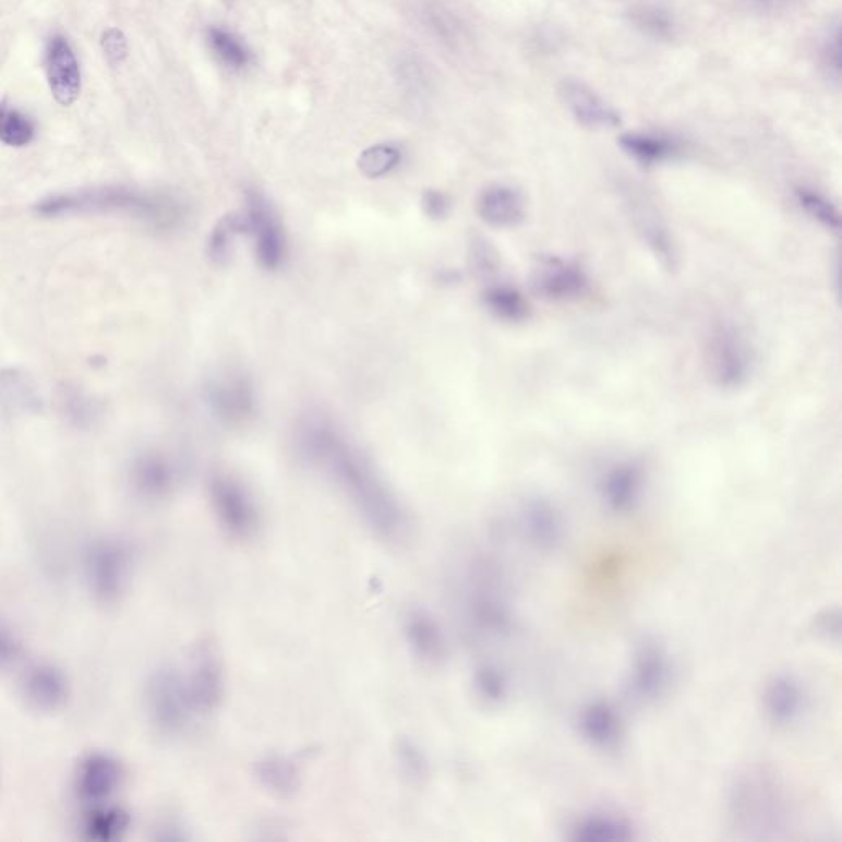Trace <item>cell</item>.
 <instances>
[{
    "label": "cell",
    "instance_id": "1",
    "mask_svg": "<svg viewBox=\"0 0 842 842\" xmlns=\"http://www.w3.org/2000/svg\"><path fill=\"white\" fill-rule=\"evenodd\" d=\"M294 445L300 458L336 485L377 539L390 545H401L410 539L407 508L371 459L335 421L322 414H308L298 421Z\"/></svg>",
    "mask_w": 842,
    "mask_h": 842
},
{
    "label": "cell",
    "instance_id": "2",
    "mask_svg": "<svg viewBox=\"0 0 842 842\" xmlns=\"http://www.w3.org/2000/svg\"><path fill=\"white\" fill-rule=\"evenodd\" d=\"M37 213L44 218L64 216L119 215L137 219L157 229H173L183 219V209L173 197L141 193L124 188L60 194L41 201Z\"/></svg>",
    "mask_w": 842,
    "mask_h": 842
},
{
    "label": "cell",
    "instance_id": "3",
    "mask_svg": "<svg viewBox=\"0 0 842 842\" xmlns=\"http://www.w3.org/2000/svg\"><path fill=\"white\" fill-rule=\"evenodd\" d=\"M756 365V351L741 326L714 323L705 341V369L719 388H739L749 382Z\"/></svg>",
    "mask_w": 842,
    "mask_h": 842
},
{
    "label": "cell",
    "instance_id": "4",
    "mask_svg": "<svg viewBox=\"0 0 842 842\" xmlns=\"http://www.w3.org/2000/svg\"><path fill=\"white\" fill-rule=\"evenodd\" d=\"M211 508L219 529L238 542H249L262 529V512L251 489L228 472H216L207 482Z\"/></svg>",
    "mask_w": 842,
    "mask_h": 842
},
{
    "label": "cell",
    "instance_id": "5",
    "mask_svg": "<svg viewBox=\"0 0 842 842\" xmlns=\"http://www.w3.org/2000/svg\"><path fill=\"white\" fill-rule=\"evenodd\" d=\"M132 553L118 539L96 540L84 553V579L93 598L103 604L119 601L132 575Z\"/></svg>",
    "mask_w": 842,
    "mask_h": 842
},
{
    "label": "cell",
    "instance_id": "6",
    "mask_svg": "<svg viewBox=\"0 0 842 842\" xmlns=\"http://www.w3.org/2000/svg\"><path fill=\"white\" fill-rule=\"evenodd\" d=\"M145 708L155 727L164 734H181L196 722L184 691L180 669L165 666L148 678Z\"/></svg>",
    "mask_w": 842,
    "mask_h": 842
},
{
    "label": "cell",
    "instance_id": "7",
    "mask_svg": "<svg viewBox=\"0 0 842 842\" xmlns=\"http://www.w3.org/2000/svg\"><path fill=\"white\" fill-rule=\"evenodd\" d=\"M245 234L254 242L255 258L267 270H277L287 257V232L274 204L257 190L244 194Z\"/></svg>",
    "mask_w": 842,
    "mask_h": 842
},
{
    "label": "cell",
    "instance_id": "8",
    "mask_svg": "<svg viewBox=\"0 0 842 842\" xmlns=\"http://www.w3.org/2000/svg\"><path fill=\"white\" fill-rule=\"evenodd\" d=\"M204 400L211 414L228 429H242L257 414L254 384L241 372H225L207 382Z\"/></svg>",
    "mask_w": 842,
    "mask_h": 842
},
{
    "label": "cell",
    "instance_id": "9",
    "mask_svg": "<svg viewBox=\"0 0 842 842\" xmlns=\"http://www.w3.org/2000/svg\"><path fill=\"white\" fill-rule=\"evenodd\" d=\"M184 691L196 719L216 712L225 698V669L213 647H200L180 669Z\"/></svg>",
    "mask_w": 842,
    "mask_h": 842
},
{
    "label": "cell",
    "instance_id": "10",
    "mask_svg": "<svg viewBox=\"0 0 842 842\" xmlns=\"http://www.w3.org/2000/svg\"><path fill=\"white\" fill-rule=\"evenodd\" d=\"M777 790L767 777H744L732 792L734 818L746 828L766 829L779 825L782 803Z\"/></svg>",
    "mask_w": 842,
    "mask_h": 842
},
{
    "label": "cell",
    "instance_id": "11",
    "mask_svg": "<svg viewBox=\"0 0 842 842\" xmlns=\"http://www.w3.org/2000/svg\"><path fill=\"white\" fill-rule=\"evenodd\" d=\"M124 769L111 754L94 753L84 757L74 775V792L89 805L106 803L122 785Z\"/></svg>",
    "mask_w": 842,
    "mask_h": 842
},
{
    "label": "cell",
    "instance_id": "12",
    "mask_svg": "<svg viewBox=\"0 0 842 842\" xmlns=\"http://www.w3.org/2000/svg\"><path fill=\"white\" fill-rule=\"evenodd\" d=\"M533 288L549 300H578L589 291L588 275L575 262L563 257H542L533 268Z\"/></svg>",
    "mask_w": 842,
    "mask_h": 842
},
{
    "label": "cell",
    "instance_id": "13",
    "mask_svg": "<svg viewBox=\"0 0 842 842\" xmlns=\"http://www.w3.org/2000/svg\"><path fill=\"white\" fill-rule=\"evenodd\" d=\"M563 104L572 112L573 118L586 129H614L621 124L617 112L581 81L563 80L558 87Z\"/></svg>",
    "mask_w": 842,
    "mask_h": 842
},
{
    "label": "cell",
    "instance_id": "14",
    "mask_svg": "<svg viewBox=\"0 0 842 842\" xmlns=\"http://www.w3.org/2000/svg\"><path fill=\"white\" fill-rule=\"evenodd\" d=\"M21 689L27 705L41 712L58 711L70 698L67 675L51 663L32 666L22 679Z\"/></svg>",
    "mask_w": 842,
    "mask_h": 842
},
{
    "label": "cell",
    "instance_id": "15",
    "mask_svg": "<svg viewBox=\"0 0 842 842\" xmlns=\"http://www.w3.org/2000/svg\"><path fill=\"white\" fill-rule=\"evenodd\" d=\"M478 215L495 229L517 228L527 218V201L521 191L508 184H492L478 200Z\"/></svg>",
    "mask_w": 842,
    "mask_h": 842
},
{
    "label": "cell",
    "instance_id": "16",
    "mask_svg": "<svg viewBox=\"0 0 842 842\" xmlns=\"http://www.w3.org/2000/svg\"><path fill=\"white\" fill-rule=\"evenodd\" d=\"M670 663L666 653L657 643L640 647L632 670V696L642 702L653 701L669 685Z\"/></svg>",
    "mask_w": 842,
    "mask_h": 842
},
{
    "label": "cell",
    "instance_id": "17",
    "mask_svg": "<svg viewBox=\"0 0 842 842\" xmlns=\"http://www.w3.org/2000/svg\"><path fill=\"white\" fill-rule=\"evenodd\" d=\"M132 485L142 497L158 501L167 497L180 481V469L164 453H147L132 466Z\"/></svg>",
    "mask_w": 842,
    "mask_h": 842
},
{
    "label": "cell",
    "instance_id": "18",
    "mask_svg": "<svg viewBox=\"0 0 842 842\" xmlns=\"http://www.w3.org/2000/svg\"><path fill=\"white\" fill-rule=\"evenodd\" d=\"M47 76L51 94L61 106H71L80 97L81 71L70 44L57 37L47 51Z\"/></svg>",
    "mask_w": 842,
    "mask_h": 842
},
{
    "label": "cell",
    "instance_id": "19",
    "mask_svg": "<svg viewBox=\"0 0 842 842\" xmlns=\"http://www.w3.org/2000/svg\"><path fill=\"white\" fill-rule=\"evenodd\" d=\"M404 636L411 652L426 663H438L446 655L442 625L430 612L411 609L404 617Z\"/></svg>",
    "mask_w": 842,
    "mask_h": 842
},
{
    "label": "cell",
    "instance_id": "20",
    "mask_svg": "<svg viewBox=\"0 0 842 842\" xmlns=\"http://www.w3.org/2000/svg\"><path fill=\"white\" fill-rule=\"evenodd\" d=\"M642 469L634 462H621L605 472L602 495L609 507L625 512L636 504L642 491Z\"/></svg>",
    "mask_w": 842,
    "mask_h": 842
},
{
    "label": "cell",
    "instance_id": "21",
    "mask_svg": "<svg viewBox=\"0 0 842 842\" xmlns=\"http://www.w3.org/2000/svg\"><path fill=\"white\" fill-rule=\"evenodd\" d=\"M525 532L539 549L552 550L562 539V520L558 512L543 498H532L521 510Z\"/></svg>",
    "mask_w": 842,
    "mask_h": 842
},
{
    "label": "cell",
    "instance_id": "22",
    "mask_svg": "<svg viewBox=\"0 0 842 842\" xmlns=\"http://www.w3.org/2000/svg\"><path fill=\"white\" fill-rule=\"evenodd\" d=\"M131 828V815L122 806L99 803L83 822L84 838L93 842H116Z\"/></svg>",
    "mask_w": 842,
    "mask_h": 842
},
{
    "label": "cell",
    "instance_id": "23",
    "mask_svg": "<svg viewBox=\"0 0 842 842\" xmlns=\"http://www.w3.org/2000/svg\"><path fill=\"white\" fill-rule=\"evenodd\" d=\"M766 709L775 724H790L803 708V691L790 676H777L766 689Z\"/></svg>",
    "mask_w": 842,
    "mask_h": 842
},
{
    "label": "cell",
    "instance_id": "24",
    "mask_svg": "<svg viewBox=\"0 0 842 842\" xmlns=\"http://www.w3.org/2000/svg\"><path fill=\"white\" fill-rule=\"evenodd\" d=\"M581 731L594 746L614 747L621 735L617 712L604 701L591 702L581 714Z\"/></svg>",
    "mask_w": 842,
    "mask_h": 842
},
{
    "label": "cell",
    "instance_id": "25",
    "mask_svg": "<svg viewBox=\"0 0 842 842\" xmlns=\"http://www.w3.org/2000/svg\"><path fill=\"white\" fill-rule=\"evenodd\" d=\"M618 144L624 148L625 154L646 165L662 164L678 154V145L663 135L628 132L621 135Z\"/></svg>",
    "mask_w": 842,
    "mask_h": 842
},
{
    "label": "cell",
    "instance_id": "26",
    "mask_svg": "<svg viewBox=\"0 0 842 842\" xmlns=\"http://www.w3.org/2000/svg\"><path fill=\"white\" fill-rule=\"evenodd\" d=\"M40 398L27 375L19 371L0 372V408L9 413L37 410Z\"/></svg>",
    "mask_w": 842,
    "mask_h": 842
},
{
    "label": "cell",
    "instance_id": "27",
    "mask_svg": "<svg viewBox=\"0 0 842 842\" xmlns=\"http://www.w3.org/2000/svg\"><path fill=\"white\" fill-rule=\"evenodd\" d=\"M632 838V826L625 819L612 815L586 816L573 828L575 841H628Z\"/></svg>",
    "mask_w": 842,
    "mask_h": 842
},
{
    "label": "cell",
    "instance_id": "28",
    "mask_svg": "<svg viewBox=\"0 0 842 842\" xmlns=\"http://www.w3.org/2000/svg\"><path fill=\"white\" fill-rule=\"evenodd\" d=\"M484 304L498 320L518 323L529 318L530 306L517 288L492 285L484 291Z\"/></svg>",
    "mask_w": 842,
    "mask_h": 842
},
{
    "label": "cell",
    "instance_id": "29",
    "mask_svg": "<svg viewBox=\"0 0 842 842\" xmlns=\"http://www.w3.org/2000/svg\"><path fill=\"white\" fill-rule=\"evenodd\" d=\"M244 234L245 225L242 213L222 216L216 222L215 229L211 231L209 241H207V255L211 261L219 265L229 262L234 254L236 242Z\"/></svg>",
    "mask_w": 842,
    "mask_h": 842
},
{
    "label": "cell",
    "instance_id": "30",
    "mask_svg": "<svg viewBox=\"0 0 842 842\" xmlns=\"http://www.w3.org/2000/svg\"><path fill=\"white\" fill-rule=\"evenodd\" d=\"M207 41L218 60L232 70H242L251 61V51L248 47L238 37L222 28H209Z\"/></svg>",
    "mask_w": 842,
    "mask_h": 842
},
{
    "label": "cell",
    "instance_id": "31",
    "mask_svg": "<svg viewBox=\"0 0 842 842\" xmlns=\"http://www.w3.org/2000/svg\"><path fill=\"white\" fill-rule=\"evenodd\" d=\"M795 196L799 206H802V209L805 211L809 218L815 219L818 225L829 229V231H839V228H841V215H839L838 207L825 194L818 193L815 190H808V188H798Z\"/></svg>",
    "mask_w": 842,
    "mask_h": 842
},
{
    "label": "cell",
    "instance_id": "32",
    "mask_svg": "<svg viewBox=\"0 0 842 842\" xmlns=\"http://www.w3.org/2000/svg\"><path fill=\"white\" fill-rule=\"evenodd\" d=\"M401 152L394 145H374L362 152L359 157V170L368 178H381L390 173L400 165Z\"/></svg>",
    "mask_w": 842,
    "mask_h": 842
},
{
    "label": "cell",
    "instance_id": "33",
    "mask_svg": "<svg viewBox=\"0 0 842 842\" xmlns=\"http://www.w3.org/2000/svg\"><path fill=\"white\" fill-rule=\"evenodd\" d=\"M261 780L272 792L287 795L297 786V769L284 757H272L261 763Z\"/></svg>",
    "mask_w": 842,
    "mask_h": 842
},
{
    "label": "cell",
    "instance_id": "34",
    "mask_svg": "<svg viewBox=\"0 0 842 842\" xmlns=\"http://www.w3.org/2000/svg\"><path fill=\"white\" fill-rule=\"evenodd\" d=\"M34 139V128L31 121L15 111L0 106V141L12 147H24Z\"/></svg>",
    "mask_w": 842,
    "mask_h": 842
},
{
    "label": "cell",
    "instance_id": "35",
    "mask_svg": "<svg viewBox=\"0 0 842 842\" xmlns=\"http://www.w3.org/2000/svg\"><path fill=\"white\" fill-rule=\"evenodd\" d=\"M474 686L478 695L491 705H498L508 695V683L504 673L494 665H484L476 672Z\"/></svg>",
    "mask_w": 842,
    "mask_h": 842
},
{
    "label": "cell",
    "instance_id": "36",
    "mask_svg": "<svg viewBox=\"0 0 842 842\" xmlns=\"http://www.w3.org/2000/svg\"><path fill=\"white\" fill-rule=\"evenodd\" d=\"M22 653H24V647L17 634L4 622H0V672L17 665Z\"/></svg>",
    "mask_w": 842,
    "mask_h": 842
},
{
    "label": "cell",
    "instance_id": "37",
    "mask_svg": "<svg viewBox=\"0 0 842 842\" xmlns=\"http://www.w3.org/2000/svg\"><path fill=\"white\" fill-rule=\"evenodd\" d=\"M449 207H452L449 197L442 191L426 190L421 196V209L425 213L426 218L435 219V221L445 219L449 215Z\"/></svg>",
    "mask_w": 842,
    "mask_h": 842
},
{
    "label": "cell",
    "instance_id": "38",
    "mask_svg": "<svg viewBox=\"0 0 842 842\" xmlns=\"http://www.w3.org/2000/svg\"><path fill=\"white\" fill-rule=\"evenodd\" d=\"M103 48L112 63H121L128 57V40L118 28H109L103 35Z\"/></svg>",
    "mask_w": 842,
    "mask_h": 842
},
{
    "label": "cell",
    "instance_id": "39",
    "mask_svg": "<svg viewBox=\"0 0 842 842\" xmlns=\"http://www.w3.org/2000/svg\"><path fill=\"white\" fill-rule=\"evenodd\" d=\"M471 261H472V267H474L476 272H479V274L481 275H488L494 272V268H495L494 254H492L491 248H489V245L485 244L484 241H481V239H478V241L472 242Z\"/></svg>",
    "mask_w": 842,
    "mask_h": 842
}]
</instances>
